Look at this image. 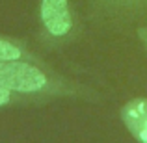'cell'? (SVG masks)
Listing matches in <instances>:
<instances>
[{
	"label": "cell",
	"mask_w": 147,
	"mask_h": 143,
	"mask_svg": "<svg viewBox=\"0 0 147 143\" xmlns=\"http://www.w3.org/2000/svg\"><path fill=\"white\" fill-rule=\"evenodd\" d=\"M136 36H138L140 43L144 45V48L147 52V26H138V28H136Z\"/></svg>",
	"instance_id": "obj_7"
},
{
	"label": "cell",
	"mask_w": 147,
	"mask_h": 143,
	"mask_svg": "<svg viewBox=\"0 0 147 143\" xmlns=\"http://www.w3.org/2000/svg\"><path fill=\"white\" fill-rule=\"evenodd\" d=\"M47 100L39 99V97H30V95H22L17 91L6 89V87H0V110L2 108H9V106H28V104H45Z\"/></svg>",
	"instance_id": "obj_5"
},
{
	"label": "cell",
	"mask_w": 147,
	"mask_h": 143,
	"mask_svg": "<svg viewBox=\"0 0 147 143\" xmlns=\"http://www.w3.org/2000/svg\"><path fill=\"white\" fill-rule=\"evenodd\" d=\"M7 60H34V61H41L43 58L37 56L32 48H28V45H24L21 39L0 36V61H7Z\"/></svg>",
	"instance_id": "obj_4"
},
{
	"label": "cell",
	"mask_w": 147,
	"mask_h": 143,
	"mask_svg": "<svg viewBox=\"0 0 147 143\" xmlns=\"http://www.w3.org/2000/svg\"><path fill=\"white\" fill-rule=\"evenodd\" d=\"M119 117L134 140L147 143V97L127 100L119 110Z\"/></svg>",
	"instance_id": "obj_3"
},
{
	"label": "cell",
	"mask_w": 147,
	"mask_h": 143,
	"mask_svg": "<svg viewBox=\"0 0 147 143\" xmlns=\"http://www.w3.org/2000/svg\"><path fill=\"white\" fill-rule=\"evenodd\" d=\"M0 87L17 91L22 95L50 99H82L99 102L100 93L93 87L67 78L45 60H7L0 61Z\"/></svg>",
	"instance_id": "obj_1"
},
{
	"label": "cell",
	"mask_w": 147,
	"mask_h": 143,
	"mask_svg": "<svg viewBox=\"0 0 147 143\" xmlns=\"http://www.w3.org/2000/svg\"><path fill=\"white\" fill-rule=\"evenodd\" d=\"M100 2H104L106 6H115L119 7V9H127V7H138L142 6L144 2H147V0H100Z\"/></svg>",
	"instance_id": "obj_6"
},
{
	"label": "cell",
	"mask_w": 147,
	"mask_h": 143,
	"mask_svg": "<svg viewBox=\"0 0 147 143\" xmlns=\"http://www.w3.org/2000/svg\"><path fill=\"white\" fill-rule=\"evenodd\" d=\"M39 32L45 43L63 47L78 37L80 19L73 0H39Z\"/></svg>",
	"instance_id": "obj_2"
}]
</instances>
